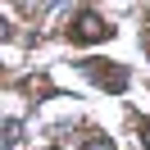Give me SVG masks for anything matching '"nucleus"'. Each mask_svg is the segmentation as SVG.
Listing matches in <instances>:
<instances>
[{
  "label": "nucleus",
  "instance_id": "obj_4",
  "mask_svg": "<svg viewBox=\"0 0 150 150\" xmlns=\"http://www.w3.org/2000/svg\"><path fill=\"white\" fill-rule=\"evenodd\" d=\"M82 150H114V141H109V137H86Z\"/></svg>",
  "mask_w": 150,
  "mask_h": 150
},
{
  "label": "nucleus",
  "instance_id": "obj_3",
  "mask_svg": "<svg viewBox=\"0 0 150 150\" xmlns=\"http://www.w3.org/2000/svg\"><path fill=\"white\" fill-rule=\"evenodd\" d=\"M18 146V118H5V150Z\"/></svg>",
  "mask_w": 150,
  "mask_h": 150
},
{
  "label": "nucleus",
  "instance_id": "obj_5",
  "mask_svg": "<svg viewBox=\"0 0 150 150\" xmlns=\"http://www.w3.org/2000/svg\"><path fill=\"white\" fill-rule=\"evenodd\" d=\"M141 150H150V123H141Z\"/></svg>",
  "mask_w": 150,
  "mask_h": 150
},
{
  "label": "nucleus",
  "instance_id": "obj_2",
  "mask_svg": "<svg viewBox=\"0 0 150 150\" xmlns=\"http://www.w3.org/2000/svg\"><path fill=\"white\" fill-rule=\"evenodd\" d=\"M105 64V59H86V73H91L96 77V82H100V86H109V91H123V86H127V68H100Z\"/></svg>",
  "mask_w": 150,
  "mask_h": 150
},
{
  "label": "nucleus",
  "instance_id": "obj_1",
  "mask_svg": "<svg viewBox=\"0 0 150 150\" xmlns=\"http://www.w3.org/2000/svg\"><path fill=\"white\" fill-rule=\"evenodd\" d=\"M109 32H114V28H109L96 9H77L73 23H68V41H73V46H96V41H109Z\"/></svg>",
  "mask_w": 150,
  "mask_h": 150
}]
</instances>
